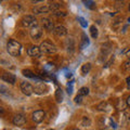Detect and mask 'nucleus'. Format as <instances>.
<instances>
[{
	"label": "nucleus",
	"mask_w": 130,
	"mask_h": 130,
	"mask_svg": "<svg viewBox=\"0 0 130 130\" xmlns=\"http://www.w3.org/2000/svg\"><path fill=\"white\" fill-rule=\"evenodd\" d=\"M40 51L41 53H47V54H52L55 53L56 48L53 43H51L50 41H43L41 44H40Z\"/></svg>",
	"instance_id": "2"
},
{
	"label": "nucleus",
	"mask_w": 130,
	"mask_h": 130,
	"mask_svg": "<svg viewBox=\"0 0 130 130\" xmlns=\"http://www.w3.org/2000/svg\"><path fill=\"white\" fill-rule=\"evenodd\" d=\"M47 90V86L43 84H37L36 86L34 87V92L35 93H38V94H43Z\"/></svg>",
	"instance_id": "13"
},
{
	"label": "nucleus",
	"mask_w": 130,
	"mask_h": 130,
	"mask_svg": "<svg viewBox=\"0 0 130 130\" xmlns=\"http://www.w3.org/2000/svg\"><path fill=\"white\" fill-rule=\"evenodd\" d=\"M3 112H5V111H3V108H2V107H0V114H2Z\"/></svg>",
	"instance_id": "28"
},
{
	"label": "nucleus",
	"mask_w": 130,
	"mask_h": 130,
	"mask_svg": "<svg viewBox=\"0 0 130 130\" xmlns=\"http://www.w3.org/2000/svg\"><path fill=\"white\" fill-rule=\"evenodd\" d=\"M81 101H83V96L81 95H77L75 98V102L76 103H81Z\"/></svg>",
	"instance_id": "24"
},
{
	"label": "nucleus",
	"mask_w": 130,
	"mask_h": 130,
	"mask_svg": "<svg viewBox=\"0 0 130 130\" xmlns=\"http://www.w3.org/2000/svg\"><path fill=\"white\" fill-rule=\"evenodd\" d=\"M65 12H59V11H56V12H54V15H56V16H65Z\"/></svg>",
	"instance_id": "25"
},
{
	"label": "nucleus",
	"mask_w": 130,
	"mask_h": 130,
	"mask_svg": "<svg viewBox=\"0 0 130 130\" xmlns=\"http://www.w3.org/2000/svg\"><path fill=\"white\" fill-rule=\"evenodd\" d=\"M7 50L12 56H19L22 51V44L14 39H10L7 44Z\"/></svg>",
	"instance_id": "1"
},
{
	"label": "nucleus",
	"mask_w": 130,
	"mask_h": 130,
	"mask_svg": "<svg viewBox=\"0 0 130 130\" xmlns=\"http://www.w3.org/2000/svg\"><path fill=\"white\" fill-rule=\"evenodd\" d=\"M78 20H79V21H80V24H81V25H83V26H87V24H86V23H85V20H84L83 18H79Z\"/></svg>",
	"instance_id": "26"
},
{
	"label": "nucleus",
	"mask_w": 130,
	"mask_h": 130,
	"mask_svg": "<svg viewBox=\"0 0 130 130\" xmlns=\"http://www.w3.org/2000/svg\"><path fill=\"white\" fill-rule=\"evenodd\" d=\"M27 54L29 56H31V58H39V56L41 55V51H40L39 47L31 46L27 49Z\"/></svg>",
	"instance_id": "6"
},
{
	"label": "nucleus",
	"mask_w": 130,
	"mask_h": 130,
	"mask_svg": "<svg viewBox=\"0 0 130 130\" xmlns=\"http://www.w3.org/2000/svg\"><path fill=\"white\" fill-rule=\"evenodd\" d=\"M41 24H42V27L47 30H53L54 29V26H53V22H51L49 19H42L41 20Z\"/></svg>",
	"instance_id": "12"
},
{
	"label": "nucleus",
	"mask_w": 130,
	"mask_h": 130,
	"mask_svg": "<svg viewBox=\"0 0 130 130\" xmlns=\"http://www.w3.org/2000/svg\"><path fill=\"white\" fill-rule=\"evenodd\" d=\"M1 78H2L3 81H6V83H9L11 85H14L15 81H16V77L13 74H9V73H5V74H2Z\"/></svg>",
	"instance_id": "10"
},
{
	"label": "nucleus",
	"mask_w": 130,
	"mask_h": 130,
	"mask_svg": "<svg viewBox=\"0 0 130 130\" xmlns=\"http://www.w3.org/2000/svg\"><path fill=\"white\" fill-rule=\"evenodd\" d=\"M126 105H127V103L123 102V101H121V100H118V102H117V105H116V107L118 108L119 111H123V109H125Z\"/></svg>",
	"instance_id": "19"
},
{
	"label": "nucleus",
	"mask_w": 130,
	"mask_h": 130,
	"mask_svg": "<svg viewBox=\"0 0 130 130\" xmlns=\"http://www.w3.org/2000/svg\"><path fill=\"white\" fill-rule=\"evenodd\" d=\"M31 117H32V120H34L35 123L39 124L44 119V112L43 111H36V112L32 113Z\"/></svg>",
	"instance_id": "7"
},
{
	"label": "nucleus",
	"mask_w": 130,
	"mask_h": 130,
	"mask_svg": "<svg viewBox=\"0 0 130 130\" xmlns=\"http://www.w3.org/2000/svg\"><path fill=\"white\" fill-rule=\"evenodd\" d=\"M90 32H91L92 38H96L98 37V29H96V27L94 25H92L90 27Z\"/></svg>",
	"instance_id": "20"
},
{
	"label": "nucleus",
	"mask_w": 130,
	"mask_h": 130,
	"mask_svg": "<svg viewBox=\"0 0 130 130\" xmlns=\"http://www.w3.org/2000/svg\"><path fill=\"white\" fill-rule=\"evenodd\" d=\"M104 107H106V103H105V102L100 103V104H99V105H98V106H96V108L99 109V111H103V109H104Z\"/></svg>",
	"instance_id": "23"
},
{
	"label": "nucleus",
	"mask_w": 130,
	"mask_h": 130,
	"mask_svg": "<svg viewBox=\"0 0 130 130\" xmlns=\"http://www.w3.org/2000/svg\"><path fill=\"white\" fill-rule=\"evenodd\" d=\"M128 56H129V58H130V51L128 52Z\"/></svg>",
	"instance_id": "29"
},
{
	"label": "nucleus",
	"mask_w": 130,
	"mask_h": 130,
	"mask_svg": "<svg viewBox=\"0 0 130 130\" xmlns=\"http://www.w3.org/2000/svg\"><path fill=\"white\" fill-rule=\"evenodd\" d=\"M49 130H52V129H49Z\"/></svg>",
	"instance_id": "32"
},
{
	"label": "nucleus",
	"mask_w": 130,
	"mask_h": 130,
	"mask_svg": "<svg viewBox=\"0 0 130 130\" xmlns=\"http://www.w3.org/2000/svg\"><path fill=\"white\" fill-rule=\"evenodd\" d=\"M21 91L25 95H30V94H32V92H34V87H32L29 83L24 81V83L21 84Z\"/></svg>",
	"instance_id": "5"
},
{
	"label": "nucleus",
	"mask_w": 130,
	"mask_h": 130,
	"mask_svg": "<svg viewBox=\"0 0 130 130\" xmlns=\"http://www.w3.org/2000/svg\"><path fill=\"white\" fill-rule=\"evenodd\" d=\"M129 11H130V3H129Z\"/></svg>",
	"instance_id": "31"
},
{
	"label": "nucleus",
	"mask_w": 130,
	"mask_h": 130,
	"mask_svg": "<svg viewBox=\"0 0 130 130\" xmlns=\"http://www.w3.org/2000/svg\"><path fill=\"white\" fill-rule=\"evenodd\" d=\"M90 123H91V121H90V119H89L88 117H84V118H83V125L84 126H89V125H90Z\"/></svg>",
	"instance_id": "22"
},
{
	"label": "nucleus",
	"mask_w": 130,
	"mask_h": 130,
	"mask_svg": "<svg viewBox=\"0 0 130 130\" xmlns=\"http://www.w3.org/2000/svg\"><path fill=\"white\" fill-rule=\"evenodd\" d=\"M22 25L24 27H35L37 26V20H36L32 15H26L22 19Z\"/></svg>",
	"instance_id": "3"
},
{
	"label": "nucleus",
	"mask_w": 130,
	"mask_h": 130,
	"mask_svg": "<svg viewBox=\"0 0 130 130\" xmlns=\"http://www.w3.org/2000/svg\"><path fill=\"white\" fill-rule=\"evenodd\" d=\"M55 99L58 102H62L63 101V91L61 90V89H58V90L55 91Z\"/></svg>",
	"instance_id": "16"
},
{
	"label": "nucleus",
	"mask_w": 130,
	"mask_h": 130,
	"mask_svg": "<svg viewBox=\"0 0 130 130\" xmlns=\"http://www.w3.org/2000/svg\"><path fill=\"white\" fill-rule=\"evenodd\" d=\"M89 93V89L87 87H83V88H80L79 89V91H78V95H81V96H85V95H87Z\"/></svg>",
	"instance_id": "17"
},
{
	"label": "nucleus",
	"mask_w": 130,
	"mask_h": 130,
	"mask_svg": "<svg viewBox=\"0 0 130 130\" xmlns=\"http://www.w3.org/2000/svg\"><path fill=\"white\" fill-rule=\"evenodd\" d=\"M29 35H30V37L32 39H35V40L40 39V38H41V36H42V28L39 27L38 25L35 26V27H32V28H30Z\"/></svg>",
	"instance_id": "4"
},
{
	"label": "nucleus",
	"mask_w": 130,
	"mask_h": 130,
	"mask_svg": "<svg viewBox=\"0 0 130 130\" xmlns=\"http://www.w3.org/2000/svg\"><path fill=\"white\" fill-rule=\"evenodd\" d=\"M13 124L16 125V126H22L26 123V117L23 115V114H18L13 117Z\"/></svg>",
	"instance_id": "8"
},
{
	"label": "nucleus",
	"mask_w": 130,
	"mask_h": 130,
	"mask_svg": "<svg viewBox=\"0 0 130 130\" xmlns=\"http://www.w3.org/2000/svg\"><path fill=\"white\" fill-rule=\"evenodd\" d=\"M53 32H54L55 36H58V37H64V36L67 35V29H66V28H65L64 26L60 25V26L54 27Z\"/></svg>",
	"instance_id": "9"
},
{
	"label": "nucleus",
	"mask_w": 130,
	"mask_h": 130,
	"mask_svg": "<svg viewBox=\"0 0 130 130\" xmlns=\"http://www.w3.org/2000/svg\"><path fill=\"white\" fill-rule=\"evenodd\" d=\"M0 93H3V94H8V93H9V90H8V88L5 87L3 85H0Z\"/></svg>",
	"instance_id": "21"
},
{
	"label": "nucleus",
	"mask_w": 130,
	"mask_h": 130,
	"mask_svg": "<svg viewBox=\"0 0 130 130\" xmlns=\"http://www.w3.org/2000/svg\"><path fill=\"white\" fill-rule=\"evenodd\" d=\"M72 130H79V129H77V128H75V129H72Z\"/></svg>",
	"instance_id": "30"
},
{
	"label": "nucleus",
	"mask_w": 130,
	"mask_h": 130,
	"mask_svg": "<svg viewBox=\"0 0 130 130\" xmlns=\"http://www.w3.org/2000/svg\"><path fill=\"white\" fill-rule=\"evenodd\" d=\"M126 103H127L128 106H130V95L127 98V100H126Z\"/></svg>",
	"instance_id": "27"
},
{
	"label": "nucleus",
	"mask_w": 130,
	"mask_h": 130,
	"mask_svg": "<svg viewBox=\"0 0 130 130\" xmlns=\"http://www.w3.org/2000/svg\"><path fill=\"white\" fill-rule=\"evenodd\" d=\"M60 8H61V5L60 3H56V2H53V3H51V5L49 6L50 11H54V12H56V10L60 9Z\"/></svg>",
	"instance_id": "18"
},
{
	"label": "nucleus",
	"mask_w": 130,
	"mask_h": 130,
	"mask_svg": "<svg viewBox=\"0 0 130 130\" xmlns=\"http://www.w3.org/2000/svg\"><path fill=\"white\" fill-rule=\"evenodd\" d=\"M50 11L49 6H37L32 8V12L35 14H42V13H48Z\"/></svg>",
	"instance_id": "11"
},
{
	"label": "nucleus",
	"mask_w": 130,
	"mask_h": 130,
	"mask_svg": "<svg viewBox=\"0 0 130 130\" xmlns=\"http://www.w3.org/2000/svg\"><path fill=\"white\" fill-rule=\"evenodd\" d=\"M90 71H91V64L90 63H86L81 66V74L83 75H87Z\"/></svg>",
	"instance_id": "14"
},
{
	"label": "nucleus",
	"mask_w": 130,
	"mask_h": 130,
	"mask_svg": "<svg viewBox=\"0 0 130 130\" xmlns=\"http://www.w3.org/2000/svg\"><path fill=\"white\" fill-rule=\"evenodd\" d=\"M22 73H23V75L25 76V77H28V78H36V75L32 73L31 71H29V70H23L22 71Z\"/></svg>",
	"instance_id": "15"
}]
</instances>
